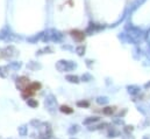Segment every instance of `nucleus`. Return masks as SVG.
<instances>
[{
    "label": "nucleus",
    "instance_id": "7ed1b4c3",
    "mask_svg": "<svg viewBox=\"0 0 150 139\" xmlns=\"http://www.w3.org/2000/svg\"><path fill=\"white\" fill-rule=\"evenodd\" d=\"M28 84H29V79H27L25 76L18 79V87H20V89H25Z\"/></svg>",
    "mask_w": 150,
    "mask_h": 139
},
{
    "label": "nucleus",
    "instance_id": "f257e3e1",
    "mask_svg": "<svg viewBox=\"0 0 150 139\" xmlns=\"http://www.w3.org/2000/svg\"><path fill=\"white\" fill-rule=\"evenodd\" d=\"M41 89V84L35 82V83H29L25 89H22V96L25 98L27 97H30V96H34L36 94V91H39Z\"/></svg>",
    "mask_w": 150,
    "mask_h": 139
},
{
    "label": "nucleus",
    "instance_id": "0eeeda50",
    "mask_svg": "<svg viewBox=\"0 0 150 139\" xmlns=\"http://www.w3.org/2000/svg\"><path fill=\"white\" fill-rule=\"evenodd\" d=\"M78 105H81V106H83V105H84V106H87L89 103H78Z\"/></svg>",
    "mask_w": 150,
    "mask_h": 139
},
{
    "label": "nucleus",
    "instance_id": "20e7f679",
    "mask_svg": "<svg viewBox=\"0 0 150 139\" xmlns=\"http://www.w3.org/2000/svg\"><path fill=\"white\" fill-rule=\"evenodd\" d=\"M61 111L64 112V113H72L73 112V110L70 106H67V105H62L61 106Z\"/></svg>",
    "mask_w": 150,
    "mask_h": 139
},
{
    "label": "nucleus",
    "instance_id": "f03ea898",
    "mask_svg": "<svg viewBox=\"0 0 150 139\" xmlns=\"http://www.w3.org/2000/svg\"><path fill=\"white\" fill-rule=\"evenodd\" d=\"M71 36L76 40V41L82 42L85 39V33L82 32V31H79V29H74V31H71Z\"/></svg>",
    "mask_w": 150,
    "mask_h": 139
},
{
    "label": "nucleus",
    "instance_id": "39448f33",
    "mask_svg": "<svg viewBox=\"0 0 150 139\" xmlns=\"http://www.w3.org/2000/svg\"><path fill=\"white\" fill-rule=\"evenodd\" d=\"M115 111V108H106L105 110H104V113H106V115H111V113H113Z\"/></svg>",
    "mask_w": 150,
    "mask_h": 139
},
{
    "label": "nucleus",
    "instance_id": "423d86ee",
    "mask_svg": "<svg viewBox=\"0 0 150 139\" xmlns=\"http://www.w3.org/2000/svg\"><path fill=\"white\" fill-rule=\"evenodd\" d=\"M28 104H29L30 106H33V108H35V106L39 105V103H37L36 101H34V99H28Z\"/></svg>",
    "mask_w": 150,
    "mask_h": 139
}]
</instances>
